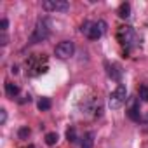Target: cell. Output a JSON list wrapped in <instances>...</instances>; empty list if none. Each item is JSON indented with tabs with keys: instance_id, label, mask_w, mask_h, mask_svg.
<instances>
[{
	"instance_id": "1",
	"label": "cell",
	"mask_w": 148,
	"mask_h": 148,
	"mask_svg": "<svg viewBox=\"0 0 148 148\" xmlns=\"http://www.w3.org/2000/svg\"><path fill=\"white\" fill-rule=\"evenodd\" d=\"M80 32L89 38V40H98L105 32H106V23L105 21H86L80 28Z\"/></svg>"
},
{
	"instance_id": "2",
	"label": "cell",
	"mask_w": 148,
	"mask_h": 148,
	"mask_svg": "<svg viewBox=\"0 0 148 148\" xmlns=\"http://www.w3.org/2000/svg\"><path fill=\"white\" fill-rule=\"evenodd\" d=\"M51 33V23L49 19H38L33 32H32V37H30V44H38V42H44Z\"/></svg>"
},
{
	"instance_id": "3",
	"label": "cell",
	"mask_w": 148,
	"mask_h": 148,
	"mask_svg": "<svg viewBox=\"0 0 148 148\" xmlns=\"http://www.w3.org/2000/svg\"><path fill=\"white\" fill-rule=\"evenodd\" d=\"M117 40L125 45V47H134L136 42H138V37L134 33V30L131 26H119L117 30Z\"/></svg>"
},
{
	"instance_id": "4",
	"label": "cell",
	"mask_w": 148,
	"mask_h": 148,
	"mask_svg": "<svg viewBox=\"0 0 148 148\" xmlns=\"http://www.w3.org/2000/svg\"><path fill=\"white\" fill-rule=\"evenodd\" d=\"M125 101H127V91H125V87L122 84H119L115 87V91L110 94V106L113 110H119V108H122L125 105Z\"/></svg>"
},
{
	"instance_id": "5",
	"label": "cell",
	"mask_w": 148,
	"mask_h": 148,
	"mask_svg": "<svg viewBox=\"0 0 148 148\" xmlns=\"http://www.w3.org/2000/svg\"><path fill=\"white\" fill-rule=\"evenodd\" d=\"M26 66L30 75H38V73H44L47 70V59L44 56H32L26 61Z\"/></svg>"
},
{
	"instance_id": "6",
	"label": "cell",
	"mask_w": 148,
	"mask_h": 148,
	"mask_svg": "<svg viewBox=\"0 0 148 148\" xmlns=\"http://www.w3.org/2000/svg\"><path fill=\"white\" fill-rule=\"evenodd\" d=\"M73 52H75V44H73L71 40H63L56 45L54 49V54L59 58V59H68L73 56Z\"/></svg>"
},
{
	"instance_id": "7",
	"label": "cell",
	"mask_w": 148,
	"mask_h": 148,
	"mask_svg": "<svg viewBox=\"0 0 148 148\" xmlns=\"http://www.w3.org/2000/svg\"><path fill=\"white\" fill-rule=\"evenodd\" d=\"M42 9L47 12H66L70 9V4L66 0H44Z\"/></svg>"
},
{
	"instance_id": "8",
	"label": "cell",
	"mask_w": 148,
	"mask_h": 148,
	"mask_svg": "<svg viewBox=\"0 0 148 148\" xmlns=\"http://www.w3.org/2000/svg\"><path fill=\"white\" fill-rule=\"evenodd\" d=\"M106 73H108V77H112L113 80H120V77H122V70L115 63H112V64L106 63Z\"/></svg>"
},
{
	"instance_id": "9",
	"label": "cell",
	"mask_w": 148,
	"mask_h": 148,
	"mask_svg": "<svg viewBox=\"0 0 148 148\" xmlns=\"http://www.w3.org/2000/svg\"><path fill=\"white\" fill-rule=\"evenodd\" d=\"M94 146V132H86L80 143V148H92Z\"/></svg>"
},
{
	"instance_id": "10",
	"label": "cell",
	"mask_w": 148,
	"mask_h": 148,
	"mask_svg": "<svg viewBox=\"0 0 148 148\" xmlns=\"http://www.w3.org/2000/svg\"><path fill=\"white\" fill-rule=\"evenodd\" d=\"M5 94L9 98H16L19 94V87L16 84H12V82H5Z\"/></svg>"
},
{
	"instance_id": "11",
	"label": "cell",
	"mask_w": 148,
	"mask_h": 148,
	"mask_svg": "<svg viewBox=\"0 0 148 148\" xmlns=\"http://www.w3.org/2000/svg\"><path fill=\"white\" fill-rule=\"evenodd\" d=\"M119 16L120 18H129L131 16V4H127V2H124V4H120V7H119Z\"/></svg>"
},
{
	"instance_id": "12",
	"label": "cell",
	"mask_w": 148,
	"mask_h": 148,
	"mask_svg": "<svg viewBox=\"0 0 148 148\" xmlns=\"http://www.w3.org/2000/svg\"><path fill=\"white\" fill-rule=\"evenodd\" d=\"M127 115H129L132 120H139V119H141V115H139V112H138V108H136V105H134V103L131 105V108H129Z\"/></svg>"
},
{
	"instance_id": "13",
	"label": "cell",
	"mask_w": 148,
	"mask_h": 148,
	"mask_svg": "<svg viewBox=\"0 0 148 148\" xmlns=\"http://www.w3.org/2000/svg\"><path fill=\"white\" fill-rule=\"evenodd\" d=\"M49 108H51V99H49V98H42V99L38 101V110L47 112Z\"/></svg>"
},
{
	"instance_id": "14",
	"label": "cell",
	"mask_w": 148,
	"mask_h": 148,
	"mask_svg": "<svg viewBox=\"0 0 148 148\" xmlns=\"http://www.w3.org/2000/svg\"><path fill=\"white\" fill-rule=\"evenodd\" d=\"M45 143H47L49 146L56 145V143H58V134H56V132H47V134H45Z\"/></svg>"
},
{
	"instance_id": "15",
	"label": "cell",
	"mask_w": 148,
	"mask_h": 148,
	"mask_svg": "<svg viewBox=\"0 0 148 148\" xmlns=\"http://www.w3.org/2000/svg\"><path fill=\"white\" fill-rule=\"evenodd\" d=\"M66 138H68L70 143H75V141H77V131L73 129V127H70V129L66 131Z\"/></svg>"
},
{
	"instance_id": "16",
	"label": "cell",
	"mask_w": 148,
	"mask_h": 148,
	"mask_svg": "<svg viewBox=\"0 0 148 148\" xmlns=\"http://www.w3.org/2000/svg\"><path fill=\"white\" fill-rule=\"evenodd\" d=\"M139 98H141V101H148V86L139 87Z\"/></svg>"
},
{
	"instance_id": "17",
	"label": "cell",
	"mask_w": 148,
	"mask_h": 148,
	"mask_svg": "<svg viewBox=\"0 0 148 148\" xmlns=\"http://www.w3.org/2000/svg\"><path fill=\"white\" fill-rule=\"evenodd\" d=\"M7 28H9V21L4 18L2 21H0V30H2V33H5V32H7Z\"/></svg>"
},
{
	"instance_id": "18",
	"label": "cell",
	"mask_w": 148,
	"mask_h": 148,
	"mask_svg": "<svg viewBox=\"0 0 148 148\" xmlns=\"http://www.w3.org/2000/svg\"><path fill=\"white\" fill-rule=\"evenodd\" d=\"M5 120H7V112L2 108L0 110V124H5Z\"/></svg>"
},
{
	"instance_id": "19",
	"label": "cell",
	"mask_w": 148,
	"mask_h": 148,
	"mask_svg": "<svg viewBox=\"0 0 148 148\" xmlns=\"http://www.w3.org/2000/svg\"><path fill=\"white\" fill-rule=\"evenodd\" d=\"M28 134H30V129L28 127H21L19 129V138H26Z\"/></svg>"
}]
</instances>
